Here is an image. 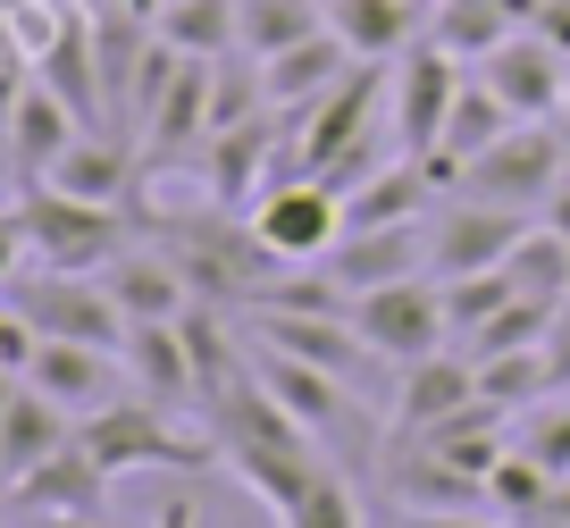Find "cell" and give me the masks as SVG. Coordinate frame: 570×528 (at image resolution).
<instances>
[{
  "mask_svg": "<svg viewBox=\"0 0 570 528\" xmlns=\"http://www.w3.org/2000/svg\"><path fill=\"white\" fill-rule=\"evenodd\" d=\"M327 26L344 35L353 59H386L394 68V59L428 35V9L420 0H327Z\"/></svg>",
  "mask_w": 570,
  "mask_h": 528,
  "instance_id": "21",
  "label": "cell"
},
{
  "mask_svg": "<svg viewBox=\"0 0 570 528\" xmlns=\"http://www.w3.org/2000/svg\"><path fill=\"white\" fill-rule=\"evenodd\" d=\"M68 437H76V411H59L51 394L18 387V394H9V411H0V478H26L35 461H51Z\"/></svg>",
  "mask_w": 570,
  "mask_h": 528,
  "instance_id": "22",
  "label": "cell"
},
{
  "mask_svg": "<svg viewBox=\"0 0 570 528\" xmlns=\"http://www.w3.org/2000/svg\"><path fill=\"white\" fill-rule=\"evenodd\" d=\"M353 68H361V59L344 51V35H336V26H320V35H303L294 51L261 59V92H268V109H277V118H294V109H311L320 92H336Z\"/></svg>",
  "mask_w": 570,
  "mask_h": 528,
  "instance_id": "15",
  "label": "cell"
},
{
  "mask_svg": "<svg viewBox=\"0 0 570 528\" xmlns=\"http://www.w3.org/2000/svg\"><path fill=\"white\" fill-rule=\"evenodd\" d=\"M470 403H479V361L462 344H445L428 361H411V370H394V394L377 420H386V437H428V428H445Z\"/></svg>",
  "mask_w": 570,
  "mask_h": 528,
  "instance_id": "10",
  "label": "cell"
},
{
  "mask_svg": "<svg viewBox=\"0 0 570 528\" xmlns=\"http://www.w3.org/2000/svg\"><path fill=\"white\" fill-rule=\"evenodd\" d=\"M512 444L537 461V470L570 478V394H562V403H529V411L512 420Z\"/></svg>",
  "mask_w": 570,
  "mask_h": 528,
  "instance_id": "28",
  "label": "cell"
},
{
  "mask_svg": "<svg viewBox=\"0 0 570 528\" xmlns=\"http://www.w3.org/2000/svg\"><path fill=\"white\" fill-rule=\"evenodd\" d=\"M562 168H570L562 126H512L503 143H487V151L462 168V194L495 202V211H546V202L562 194Z\"/></svg>",
  "mask_w": 570,
  "mask_h": 528,
  "instance_id": "4",
  "label": "cell"
},
{
  "mask_svg": "<svg viewBox=\"0 0 570 528\" xmlns=\"http://www.w3.org/2000/svg\"><path fill=\"white\" fill-rule=\"evenodd\" d=\"M101 285L118 294L126 327H135V319H185V311H194V285H185V268L168 261L151 235H142V244H126L118 261L101 268Z\"/></svg>",
  "mask_w": 570,
  "mask_h": 528,
  "instance_id": "17",
  "label": "cell"
},
{
  "mask_svg": "<svg viewBox=\"0 0 570 528\" xmlns=\"http://www.w3.org/2000/svg\"><path fill=\"white\" fill-rule=\"evenodd\" d=\"M118 361H126V378H135V394H151V403H168V411H194L202 403L185 319H135L126 344H118Z\"/></svg>",
  "mask_w": 570,
  "mask_h": 528,
  "instance_id": "14",
  "label": "cell"
},
{
  "mask_svg": "<svg viewBox=\"0 0 570 528\" xmlns=\"http://www.w3.org/2000/svg\"><path fill=\"white\" fill-rule=\"evenodd\" d=\"M503 35H520L503 0H428V42H436V51H453L462 68H479Z\"/></svg>",
  "mask_w": 570,
  "mask_h": 528,
  "instance_id": "23",
  "label": "cell"
},
{
  "mask_svg": "<svg viewBox=\"0 0 570 528\" xmlns=\"http://www.w3.org/2000/svg\"><path fill=\"white\" fill-rule=\"evenodd\" d=\"M26 387L35 394H51L59 411H101V403H118L135 378H126V361L118 352H101V344H68V335H35V352H26Z\"/></svg>",
  "mask_w": 570,
  "mask_h": 528,
  "instance_id": "12",
  "label": "cell"
},
{
  "mask_svg": "<svg viewBox=\"0 0 570 528\" xmlns=\"http://www.w3.org/2000/svg\"><path fill=\"white\" fill-rule=\"evenodd\" d=\"M151 528H202V511L185 503V495H168V503H160V520H151Z\"/></svg>",
  "mask_w": 570,
  "mask_h": 528,
  "instance_id": "30",
  "label": "cell"
},
{
  "mask_svg": "<svg viewBox=\"0 0 570 528\" xmlns=\"http://www.w3.org/2000/svg\"><path fill=\"white\" fill-rule=\"evenodd\" d=\"M512 302V277L503 268H487V277H453L445 285V319H453V344H470V335L487 327V319Z\"/></svg>",
  "mask_w": 570,
  "mask_h": 528,
  "instance_id": "29",
  "label": "cell"
},
{
  "mask_svg": "<svg viewBox=\"0 0 570 528\" xmlns=\"http://www.w3.org/2000/svg\"><path fill=\"white\" fill-rule=\"evenodd\" d=\"M353 327H361V344H370L377 361L411 370V361H428V352H445V344H453L445 285H436V277H394V285H370V294H353Z\"/></svg>",
  "mask_w": 570,
  "mask_h": 528,
  "instance_id": "5",
  "label": "cell"
},
{
  "mask_svg": "<svg viewBox=\"0 0 570 528\" xmlns=\"http://www.w3.org/2000/svg\"><path fill=\"white\" fill-rule=\"evenodd\" d=\"M462 59L453 51H436V42H411L403 59H394V76H386V118H394V151L403 159H428L436 143H445V118H453V101H462Z\"/></svg>",
  "mask_w": 570,
  "mask_h": 528,
  "instance_id": "6",
  "label": "cell"
},
{
  "mask_svg": "<svg viewBox=\"0 0 570 528\" xmlns=\"http://www.w3.org/2000/svg\"><path fill=\"white\" fill-rule=\"evenodd\" d=\"M210 85H218V59H185L177 76H168V92H160V109L142 118V151L151 159H185V151H202L210 143Z\"/></svg>",
  "mask_w": 570,
  "mask_h": 528,
  "instance_id": "18",
  "label": "cell"
},
{
  "mask_svg": "<svg viewBox=\"0 0 570 528\" xmlns=\"http://www.w3.org/2000/svg\"><path fill=\"white\" fill-rule=\"evenodd\" d=\"M537 218L529 211H495V202H470V194H445L428 211V277L453 285V277H487V268L512 261V244L529 235Z\"/></svg>",
  "mask_w": 570,
  "mask_h": 528,
  "instance_id": "8",
  "label": "cell"
},
{
  "mask_svg": "<svg viewBox=\"0 0 570 528\" xmlns=\"http://www.w3.org/2000/svg\"><path fill=\"white\" fill-rule=\"evenodd\" d=\"M244 218H252V235H261V252L285 261V268H311V261H327V252L344 244V194L320 185V176H303V168L268 176Z\"/></svg>",
  "mask_w": 570,
  "mask_h": 528,
  "instance_id": "3",
  "label": "cell"
},
{
  "mask_svg": "<svg viewBox=\"0 0 570 528\" xmlns=\"http://www.w3.org/2000/svg\"><path fill=\"white\" fill-rule=\"evenodd\" d=\"M9 495H18L26 520H92V511L109 503V470L85 453V437H68L51 461H35L26 478H9Z\"/></svg>",
  "mask_w": 570,
  "mask_h": 528,
  "instance_id": "13",
  "label": "cell"
},
{
  "mask_svg": "<svg viewBox=\"0 0 570 528\" xmlns=\"http://www.w3.org/2000/svg\"><path fill=\"white\" fill-rule=\"evenodd\" d=\"M0 302H9L35 335H68V344H101V352L126 344L118 294H109L101 277H76V268H26V277L0 285Z\"/></svg>",
  "mask_w": 570,
  "mask_h": 528,
  "instance_id": "2",
  "label": "cell"
},
{
  "mask_svg": "<svg viewBox=\"0 0 570 528\" xmlns=\"http://www.w3.org/2000/svg\"><path fill=\"white\" fill-rule=\"evenodd\" d=\"M252 370H261V387L277 394V403L294 411V420H303L320 444H336L344 428L370 411V394H361V387H344L336 370H320V361H294V352H277V344L252 352Z\"/></svg>",
  "mask_w": 570,
  "mask_h": 528,
  "instance_id": "11",
  "label": "cell"
},
{
  "mask_svg": "<svg viewBox=\"0 0 570 528\" xmlns=\"http://www.w3.org/2000/svg\"><path fill=\"white\" fill-rule=\"evenodd\" d=\"M546 394H553V361H546V344L487 352V361H479V403H495L503 420H520V411L546 403Z\"/></svg>",
  "mask_w": 570,
  "mask_h": 528,
  "instance_id": "25",
  "label": "cell"
},
{
  "mask_svg": "<svg viewBox=\"0 0 570 528\" xmlns=\"http://www.w3.org/2000/svg\"><path fill=\"white\" fill-rule=\"evenodd\" d=\"M537 528H570V520H537Z\"/></svg>",
  "mask_w": 570,
  "mask_h": 528,
  "instance_id": "34",
  "label": "cell"
},
{
  "mask_svg": "<svg viewBox=\"0 0 570 528\" xmlns=\"http://www.w3.org/2000/svg\"><path fill=\"white\" fill-rule=\"evenodd\" d=\"M327 0H244V59H277L303 35H320Z\"/></svg>",
  "mask_w": 570,
  "mask_h": 528,
  "instance_id": "26",
  "label": "cell"
},
{
  "mask_svg": "<svg viewBox=\"0 0 570 528\" xmlns=\"http://www.w3.org/2000/svg\"><path fill=\"white\" fill-rule=\"evenodd\" d=\"M277 528H370V511H361V495L344 487V470L327 461V470H320L303 495H294V503L277 511Z\"/></svg>",
  "mask_w": 570,
  "mask_h": 528,
  "instance_id": "27",
  "label": "cell"
},
{
  "mask_svg": "<svg viewBox=\"0 0 570 528\" xmlns=\"http://www.w3.org/2000/svg\"><path fill=\"white\" fill-rule=\"evenodd\" d=\"M76 437H85V453L101 461L109 478H135V470H227L210 437H185L177 411L151 403V394H135V387H126L118 403L85 411Z\"/></svg>",
  "mask_w": 570,
  "mask_h": 528,
  "instance_id": "1",
  "label": "cell"
},
{
  "mask_svg": "<svg viewBox=\"0 0 570 528\" xmlns=\"http://www.w3.org/2000/svg\"><path fill=\"white\" fill-rule=\"evenodd\" d=\"M35 528H118L109 511H92V520H35Z\"/></svg>",
  "mask_w": 570,
  "mask_h": 528,
  "instance_id": "31",
  "label": "cell"
},
{
  "mask_svg": "<svg viewBox=\"0 0 570 528\" xmlns=\"http://www.w3.org/2000/svg\"><path fill=\"white\" fill-rule=\"evenodd\" d=\"M327 268H336L353 294L394 285V277H428V218H411V227H353L327 252Z\"/></svg>",
  "mask_w": 570,
  "mask_h": 528,
  "instance_id": "19",
  "label": "cell"
},
{
  "mask_svg": "<svg viewBox=\"0 0 570 528\" xmlns=\"http://www.w3.org/2000/svg\"><path fill=\"white\" fill-rule=\"evenodd\" d=\"M562 135H570V92H562Z\"/></svg>",
  "mask_w": 570,
  "mask_h": 528,
  "instance_id": "33",
  "label": "cell"
},
{
  "mask_svg": "<svg viewBox=\"0 0 570 528\" xmlns=\"http://www.w3.org/2000/svg\"><path fill=\"white\" fill-rule=\"evenodd\" d=\"M85 135V118H76L68 101H59L42 76H26V92H18V109H9V143H18V168H26V185H42V176L59 168V151Z\"/></svg>",
  "mask_w": 570,
  "mask_h": 528,
  "instance_id": "20",
  "label": "cell"
},
{
  "mask_svg": "<svg viewBox=\"0 0 570 528\" xmlns=\"http://www.w3.org/2000/svg\"><path fill=\"white\" fill-rule=\"evenodd\" d=\"M18 218H26V252H35V268H76V277H101V268L126 252V218H118V211L68 202V194H51V185H35Z\"/></svg>",
  "mask_w": 570,
  "mask_h": 528,
  "instance_id": "7",
  "label": "cell"
},
{
  "mask_svg": "<svg viewBox=\"0 0 570 528\" xmlns=\"http://www.w3.org/2000/svg\"><path fill=\"white\" fill-rule=\"evenodd\" d=\"M479 76L495 85V101L512 109L520 126H553L562 118V92H570V59L553 51L537 26H520V35H503L495 51L479 59Z\"/></svg>",
  "mask_w": 570,
  "mask_h": 528,
  "instance_id": "9",
  "label": "cell"
},
{
  "mask_svg": "<svg viewBox=\"0 0 570 528\" xmlns=\"http://www.w3.org/2000/svg\"><path fill=\"white\" fill-rule=\"evenodd\" d=\"M160 42H177L185 59H227L244 51V0H168Z\"/></svg>",
  "mask_w": 570,
  "mask_h": 528,
  "instance_id": "24",
  "label": "cell"
},
{
  "mask_svg": "<svg viewBox=\"0 0 570 528\" xmlns=\"http://www.w3.org/2000/svg\"><path fill=\"white\" fill-rule=\"evenodd\" d=\"M51 194L92 202V211H126V185H135V151L118 143V126H85V135L59 151V168L42 176Z\"/></svg>",
  "mask_w": 570,
  "mask_h": 528,
  "instance_id": "16",
  "label": "cell"
},
{
  "mask_svg": "<svg viewBox=\"0 0 570 528\" xmlns=\"http://www.w3.org/2000/svg\"><path fill=\"white\" fill-rule=\"evenodd\" d=\"M370 528H403V511H394V520H370Z\"/></svg>",
  "mask_w": 570,
  "mask_h": 528,
  "instance_id": "32",
  "label": "cell"
}]
</instances>
